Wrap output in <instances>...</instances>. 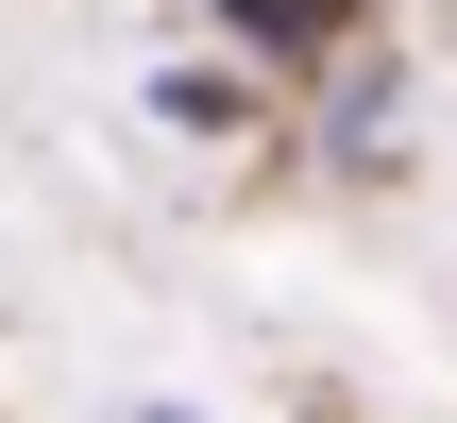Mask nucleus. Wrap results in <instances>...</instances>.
Returning a JSON list of instances; mask_svg holds the SVG:
<instances>
[{"label":"nucleus","instance_id":"obj_1","mask_svg":"<svg viewBox=\"0 0 457 423\" xmlns=\"http://www.w3.org/2000/svg\"><path fill=\"white\" fill-rule=\"evenodd\" d=\"M153 119H170V136H237L254 85H237V68H153Z\"/></svg>","mask_w":457,"mask_h":423},{"label":"nucleus","instance_id":"obj_2","mask_svg":"<svg viewBox=\"0 0 457 423\" xmlns=\"http://www.w3.org/2000/svg\"><path fill=\"white\" fill-rule=\"evenodd\" d=\"M220 17H237L254 51H322V34H339V0H220Z\"/></svg>","mask_w":457,"mask_h":423},{"label":"nucleus","instance_id":"obj_3","mask_svg":"<svg viewBox=\"0 0 457 423\" xmlns=\"http://www.w3.org/2000/svg\"><path fill=\"white\" fill-rule=\"evenodd\" d=\"M119 423H204V407H170V390H153V407H119Z\"/></svg>","mask_w":457,"mask_h":423}]
</instances>
